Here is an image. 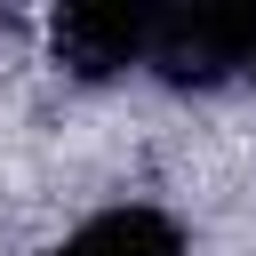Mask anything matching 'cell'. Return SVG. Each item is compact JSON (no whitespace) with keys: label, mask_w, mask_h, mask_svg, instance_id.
I'll use <instances>...</instances> for the list:
<instances>
[{"label":"cell","mask_w":256,"mask_h":256,"mask_svg":"<svg viewBox=\"0 0 256 256\" xmlns=\"http://www.w3.org/2000/svg\"><path fill=\"white\" fill-rule=\"evenodd\" d=\"M248 56H256V8H160L144 64L168 88H208L224 72H248Z\"/></svg>","instance_id":"6da1fadb"},{"label":"cell","mask_w":256,"mask_h":256,"mask_svg":"<svg viewBox=\"0 0 256 256\" xmlns=\"http://www.w3.org/2000/svg\"><path fill=\"white\" fill-rule=\"evenodd\" d=\"M152 16L160 8H136V0H104V8H64L56 16V56L80 72V80H120L152 56Z\"/></svg>","instance_id":"7a4b0ae2"},{"label":"cell","mask_w":256,"mask_h":256,"mask_svg":"<svg viewBox=\"0 0 256 256\" xmlns=\"http://www.w3.org/2000/svg\"><path fill=\"white\" fill-rule=\"evenodd\" d=\"M72 256H184V232L160 208H104L96 224H80L64 240Z\"/></svg>","instance_id":"3957f363"}]
</instances>
